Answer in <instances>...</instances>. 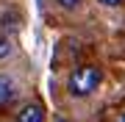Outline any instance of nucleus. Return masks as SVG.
Returning <instances> with one entry per match:
<instances>
[{
  "instance_id": "7ed1b4c3",
  "label": "nucleus",
  "mask_w": 125,
  "mask_h": 122,
  "mask_svg": "<svg viewBox=\"0 0 125 122\" xmlns=\"http://www.w3.org/2000/svg\"><path fill=\"white\" fill-rule=\"evenodd\" d=\"M17 122H45V108L39 103H28L22 111H20Z\"/></svg>"
},
{
  "instance_id": "20e7f679",
  "label": "nucleus",
  "mask_w": 125,
  "mask_h": 122,
  "mask_svg": "<svg viewBox=\"0 0 125 122\" xmlns=\"http://www.w3.org/2000/svg\"><path fill=\"white\" fill-rule=\"evenodd\" d=\"M58 6H61V9H75V6L81 3V0H56Z\"/></svg>"
},
{
  "instance_id": "423d86ee",
  "label": "nucleus",
  "mask_w": 125,
  "mask_h": 122,
  "mask_svg": "<svg viewBox=\"0 0 125 122\" xmlns=\"http://www.w3.org/2000/svg\"><path fill=\"white\" fill-rule=\"evenodd\" d=\"M56 122H70V119H64V117H58V119H56Z\"/></svg>"
},
{
  "instance_id": "39448f33",
  "label": "nucleus",
  "mask_w": 125,
  "mask_h": 122,
  "mask_svg": "<svg viewBox=\"0 0 125 122\" xmlns=\"http://www.w3.org/2000/svg\"><path fill=\"white\" fill-rule=\"evenodd\" d=\"M100 6H106V9H117V6H122V0H97Z\"/></svg>"
},
{
  "instance_id": "f03ea898",
  "label": "nucleus",
  "mask_w": 125,
  "mask_h": 122,
  "mask_svg": "<svg viewBox=\"0 0 125 122\" xmlns=\"http://www.w3.org/2000/svg\"><path fill=\"white\" fill-rule=\"evenodd\" d=\"M20 89H17V81H14L11 75L0 72V105H11L14 100H17Z\"/></svg>"
},
{
  "instance_id": "0eeeda50",
  "label": "nucleus",
  "mask_w": 125,
  "mask_h": 122,
  "mask_svg": "<svg viewBox=\"0 0 125 122\" xmlns=\"http://www.w3.org/2000/svg\"><path fill=\"white\" fill-rule=\"evenodd\" d=\"M120 122H125V114H122V119H120Z\"/></svg>"
},
{
  "instance_id": "f257e3e1",
  "label": "nucleus",
  "mask_w": 125,
  "mask_h": 122,
  "mask_svg": "<svg viewBox=\"0 0 125 122\" xmlns=\"http://www.w3.org/2000/svg\"><path fill=\"white\" fill-rule=\"evenodd\" d=\"M67 86H70V94H72V97H86V94H92V92L100 86V69H97V67H89V64L72 69Z\"/></svg>"
}]
</instances>
